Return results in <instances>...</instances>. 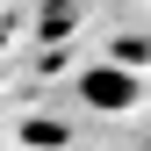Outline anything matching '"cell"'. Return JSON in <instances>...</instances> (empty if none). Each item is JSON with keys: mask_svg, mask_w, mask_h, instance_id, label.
<instances>
[{"mask_svg": "<svg viewBox=\"0 0 151 151\" xmlns=\"http://www.w3.org/2000/svg\"><path fill=\"white\" fill-rule=\"evenodd\" d=\"M79 101L101 108V115H122V108H137V72H122L115 58H108V65H86L79 72Z\"/></svg>", "mask_w": 151, "mask_h": 151, "instance_id": "obj_1", "label": "cell"}]
</instances>
